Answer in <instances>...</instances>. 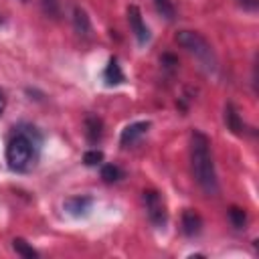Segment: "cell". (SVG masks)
<instances>
[{
    "mask_svg": "<svg viewBox=\"0 0 259 259\" xmlns=\"http://www.w3.org/2000/svg\"><path fill=\"white\" fill-rule=\"evenodd\" d=\"M190 160H192L194 180L204 190V194L214 196L219 192V180L210 156V140L206 134L198 130H194L190 136Z\"/></svg>",
    "mask_w": 259,
    "mask_h": 259,
    "instance_id": "6da1fadb",
    "label": "cell"
},
{
    "mask_svg": "<svg viewBox=\"0 0 259 259\" xmlns=\"http://www.w3.org/2000/svg\"><path fill=\"white\" fill-rule=\"evenodd\" d=\"M73 28H75V32H77L79 38H83V40L91 38V30H93L91 28V20H89L87 12L81 6H75L73 8Z\"/></svg>",
    "mask_w": 259,
    "mask_h": 259,
    "instance_id": "52a82bcc",
    "label": "cell"
},
{
    "mask_svg": "<svg viewBox=\"0 0 259 259\" xmlns=\"http://www.w3.org/2000/svg\"><path fill=\"white\" fill-rule=\"evenodd\" d=\"M154 6H156V10H158L166 20H174L176 8H174L172 0H154Z\"/></svg>",
    "mask_w": 259,
    "mask_h": 259,
    "instance_id": "5bb4252c",
    "label": "cell"
},
{
    "mask_svg": "<svg viewBox=\"0 0 259 259\" xmlns=\"http://www.w3.org/2000/svg\"><path fill=\"white\" fill-rule=\"evenodd\" d=\"M176 42L182 49H186L190 55H194L206 71L217 69V57L212 53V47L206 42V38L202 34H198L194 30H178L176 32Z\"/></svg>",
    "mask_w": 259,
    "mask_h": 259,
    "instance_id": "7a4b0ae2",
    "label": "cell"
},
{
    "mask_svg": "<svg viewBox=\"0 0 259 259\" xmlns=\"http://www.w3.org/2000/svg\"><path fill=\"white\" fill-rule=\"evenodd\" d=\"M101 160H103V154H101L99 150H89V152H85V156H83V162H85L87 166H97Z\"/></svg>",
    "mask_w": 259,
    "mask_h": 259,
    "instance_id": "ac0fdd59",
    "label": "cell"
},
{
    "mask_svg": "<svg viewBox=\"0 0 259 259\" xmlns=\"http://www.w3.org/2000/svg\"><path fill=\"white\" fill-rule=\"evenodd\" d=\"M121 176H123V172H121L115 164H105V166L101 168V178H103L105 182H117Z\"/></svg>",
    "mask_w": 259,
    "mask_h": 259,
    "instance_id": "9a60e30c",
    "label": "cell"
},
{
    "mask_svg": "<svg viewBox=\"0 0 259 259\" xmlns=\"http://www.w3.org/2000/svg\"><path fill=\"white\" fill-rule=\"evenodd\" d=\"M229 219H231V223H233L235 229H243L245 223H247V214H245V210L239 208V206H231V208H229Z\"/></svg>",
    "mask_w": 259,
    "mask_h": 259,
    "instance_id": "2e32d148",
    "label": "cell"
},
{
    "mask_svg": "<svg viewBox=\"0 0 259 259\" xmlns=\"http://www.w3.org/2000/svg\"><path fill=\"white\" fill-rule=\"evenodd\" d=\"M150 121L146 119V121H136V123H130L123 132H121V136H119V142H121V146H132V144H136L142 136H146V132L150 130Z\"/></svg>",
    "mask_w": 259,
    "mask_h": 259,
    "instance_id": "8992f818",
    "label": "cell"
},
{
    "mask_svg": "<svg viewBox=\"0 0 259 259\" xmlns=\"http://www.w3.org/2000/svg\"><path fill=\"white\" fill-rule=\"evenodd\" d=\"M12 249L20 255V257H24V259H36L38 257V251L36 249H32L24 239H20V237H16L14 241H12Z\"/></svg>",
    "mask_w": 259,
    "mask_h": 259,
    "instance_id": "4fadbf2b",
    "label": "cell"
},
{
    "mask_svg": "<svg viewBox=\"0 0 259 259\" xmlns=\"http://www.w3.org/2000/svg\"><path fill=\"white\" fill-rule=\"evenodd\" d=\"M4 107H6V95H4V91L0 89V115L4 113Z\"/></svg>",
    "mask_w": 259,
    "mask_h": 259,
    "instance_id": "d6986e66",
    "label": "cell"
},
{
    "mask_svg": "<svg viewBox=\"0 0 259 259\" xmlns=\"http://www.w3.org/2000/svg\"><path fill=\"white\" fill-rule=\"evenodd\" d=\"M40 6H42L47 16L59 18V14H61V2L59 0H40Z\"/></svg>",
    "mask_w": 259,
    "mask_h": 259,
    "instance_id": "e0dca14e",
    "label": "cell"
},
{
    "mask_svg": "<svg viewBox=\"0 0 259 259\" xmlns=\"http://www.w3.org/2000/svg\"><path fill=\"white\" fill-rule=\"evenodd\" d=\"M127 22H130V28H132L136 40L140 45H146L150 40V30H148V26H146V22L142 18V12H140V8L136 4L127 6Z\"/></svg>",
    "mask_w": 259,
    "mask_h": 259,
    "instance_id": "5b68a950",
    "label": "cell"
},
{
    "mask_svg": "<svg viewBox=\"0 0 259 259\" xmlns=\"http://www.w3.org/2000/svg\"><path fill=\"white\" fill-rule=\"evenodd\" d=\"M180 227H182V233H184L186 237H196V235H200V231H202V219H200L198 212L186 208V210L182 212Z\"/></svg>",
    "mask_w": 259,
    "mask_h": 259,
    "instance_id": "ba28073f",
    "label": "cell"
},
{
    "mask_svg": "<svg viewBox=\"0 0 259 259\" xmlns=\"http://www.w3.org/2000/svg\"><path fill=\"white\" fill-rule=\"evenodd\" d=\"M142 200H144L146 214H148L150 223L162 229L166 225V221H168V212H166V204H164V198L160 196V192H156V190H144Z\"/></svg>",
    "mask_w": 259,
    "mask_h": 259,
    "instance_id": "277c9868",
    "label": "cell"
},
{
    "mask_svg": "<svg viewBox=\"0 0 259 259\" xmlns=\"http://www.w3.org/2000/svg\"><path fill=\"white\" fill-rule=\"evenodd\" d=\"M103 77H105V81H107L109 85H117V83L123 81V73H121V69H119L115 57L109 59V63H107V67H105V71H103Z\"/></svg>",
    "mask_w": 259,
    "mask_h": 259,
    "instance_id": "7c38bea8",
    "label": "cell"
},
{
    "mask_svg": "<svg viewBox=\"0 0 259 259\" xmlns=\"http://www.w3.org/2000/svg\"><path fill=\"white\" fill-rule=\"evenodd\" d=\"M34 142L30 134L18 132L6 146V162L12 170H26L34 160Z\"/></svg>",
    "mask_w": 259,
    "mask_h": 259,
    "instance_id": "3957f363",
    "label": "cell"
},
{
    "mask_svg": "<svg viewBox=\"0 0 259 259\" xmlns=\"http://www.w3.org/2000/svg\"><path fill=\"white\" fill-rule=\"evenodd\" d=\"M239 2L247 8H257V0H239Z\"/></svg>",
    "mask_w": 259,
    "mask_h": 259,
    "instance_id": "ffe728a7",
    "label": "cell"
},
{
    "mask_svg": "<svg viewBox=\"0 0 259 259\" xmlns=\"http://www.w3.org/2000/svg\"><path fill=\"white\" fill-rule=\"evenodd\" d=\"M91 204H93L91 196H71L63 202V208L73 217H85L89 212Z\"/></svg>",
    "mask_w": 259,
    "mask_h": 259,
    "instance_id": "9c48e42d",
    "label": "cell"
},
{
    "mask_svg": "<svg viewBox=\"0 0 259 259\" xmlns=\"http://www.w3.org/2000/svg\"><path fill=\"white\" fill-rule=\"evenodd\" d=\"M85 136L91 144H97L103 136V121L97 115H87L85 117Z\"/></svg>",
    "mask_w": 259,
    "mask_h": 259,
    "instance_id": "8fae6325",
    "label": "cell"
},
{
    "mask_svg": "<svg viewBox=\"0 0 259 259\" xmlns=\"http://www.w3.org/2000/svg\"><path fill=\"white\" fill-rule=\"evenodd\" d=\"M225 123H227V127H229L233 134L243 136L245 123H243V119H241V115H239V111L235 109L233 103H227V107H225Z\"/></svg>",
    "mask_w": 259,
    "mask_h": 259,
    "instance_id": "30bf717a",
    "label": "cell"
}]
</instances>
